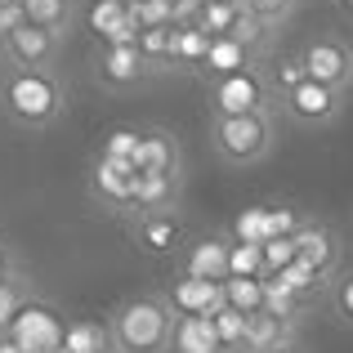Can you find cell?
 Here are the masks:
<instances>
[{
	"instance_id": "29",
	"label": "cell",
	"mask_w": 353,
	"mask_h": 353,
	"mask_svg": "<svg viewBox=\"0 0 353 353\" xmlns=\"http://www.w3.org/2000/svg\"><path fill=\"white\" fill-rule=\"evenodd\" d=\"M215 331H219V340H224V353H246V313L219 309L215 313Z\"/></svg>"
},
{
	"instance_id": "7",
	"label": "cell",
	"mask_w": 353,
	"mask_h": 353,
	"mask_svg": "<svg viewBox=\"0 0 353 353\" xmlns=\"http://www.w3.org/2000/svg\"><path fill=\"white\" fill-rule=\"evenodd\" d=\"M59 54H63V36L32 23H23L14 36L0 41V63L5 68H54Z\"/></svg>"
},
{
	"instance_id": "8",
	"label": "cell",
	"mask_w": 353,
	"mask_h": 353,
	"mask_svg": "<svg viewBox=\"0 0 353 353\" xmlns=\"http://www.w3.org/2000/svg\"><path fill=\"white\" fill-rule=\"evenodd\" d=\"M63 331H68V327H63V322L54 318L50 309H41V304L27 300L23 309H18V318L9 322L5 336L18 340L27 353H59V349H63Z\"/></svg>"
},
{
	"instance_id": "40",
	"label": "cell",
	"mask_w": 353,
	"mask_h": 353,
	"mask_svg": "<svg viewBox=\"0 0 353 353\" xmlns=\"http://www.w3.org/2000/svg\"><path fill=\"white\" fill-rule=\"evenodd\" d=\"M345 5H353V0H345Z\"/></svg>"
},
{
	"instance_id": "19",
	"label": "cell",
	"mask_w": 353,
	"mask_h": 353,
	"mask_svg": "<svg viewBox=\"0 0 353 353\" xmlns=\"http://www.w3.org/2000/svg\"><path fill=\"white\" fill-rule=\"evenodd\" d=\"M32 27H45V32H72V18H77V0H18Z\"/></svg>"
},
{
	"instance_id": "39",
	"label": "cell",
	"mask_w": 353,
	"mask_h": 353,
	"mask_svg": "<svg viewBox=\"0 0 353 353\" xmlns=\"http://www.w3.org/2000/svg\"><path fill=\"white\" fill-rule=\"evenodd\" d=\"M0 77H5V68H0Z\"/></svg>"
},
{
	"instance_id": "38",
	"label": "cell",
	"mask_w": 353,
	"mask_h": 353,
	"mask_svg": "<svg viewBox=\"0 0 353 353\" xmlns=\"http://www.w3.org/2000/svg\"><path fill=\"white\" fill-rule=\"evenodd\" d=\"M268 353H300V345L291 340V345H277V349H268Z\"/></svg>"
},
{
	"instance_id": "9",
	"label": "cell",
	"mask_w": 353,
	"mask_h": 353,
	"mask_svg": "<svg viewBox=\"0 0 353 353\" xmlns=\"http://www.w3.org/2000/svg\"><path fill=\"white\" fill-rule=\"evenodd\" d=\"M94 77L108 90H134L139 81L152 77V63L143 59L139 45H103L94 59Z\"/></svg>"
},
{
	"instance_id": "13",
	"label": "cell",
	"mask_w": 353,
	"mask_h": 353,
	"mask_svg": "<svg viewBox=\"0 0 353 353\" xmlns=\"http://www.w3.org/2000/svg\"><path fill=\"white\" fill-rule=\"evenodd\" d=\"M165 300L179 318H215L219 309H228L224 282H197V277H179Z\"/></svg>"
},
{
	"instance_id": "14",
	"label": "cell",
	"mask_w": 353,
	"mask_h": 353,
	"mask_svg": "<svg viewBox=\"0 0 353 353\" xmlns=\"http://www.w3.org/2000/svg\"><path fill=\"white\" fill-rule=\"evenodd\" d=\"M228 237H201L183 250V277H197V282H224L228 277Z\"/></svg>"
},
{
	"instance_id": "34",
	"label": "cell",
	"mask_w": 353,
	"mask_h": 353,
	"mask_svg": "<svg viewBox=\"0 0 353 353\" xmlns=\"http://www.w3.org/2000/svg\"><path fill=\"white\" fill-rule=\"evenodd\" d=\"M264 215H268V237H295L304 224L291 206H264Z\"/></svg>"
},
{
	"instance_id": "10",
	"label": "cell",
	"mask_w": 353,
	"mask_h": 353,
	"mask_svg": "<svg viewBox=\"0 0 353 353\" xmlns=\"http://www.w3.org/2000/svg\"><path fill=\"white\" fill-rule=\"evenodd\" d=\"M295 255L304 259L309 268H318L322 277H336L340 273V259H345V246H340V233L327 224H313V219H304L300 233H295Z\"/></svg>"
},
{
	"instance_id": "24",
	"label": "cell",
	"mask_w": 353,
	"mask_h": 353,
	"mask_svg": "<svg viewBox=\"0 0 353 353\" xmlns=\"http://www.w3.org/2000/svg\"><path fill=\"white\" fill-rule=\"evenodd\" d=\"M228 309L237 313H259L264 309V277H224Z\"/></svg>"
},
{
	"instance_id": "32",
	"label": "cell",
	"mask_w": 353,
	"mask_h": 353,
	"mask_svg": "<svg viewBox=\"0 0 353 353\" xmlns=\"http://www.w3.org/2000/svg\"><path fill=\"white\" fill-rule=\"evenodd\" d=\"M295 237H268L264 241V277H273V273H282L286 264H295Z\"/></svg>"
},
{
	"instance_id": "30",
	"label": "cell",
	"mask_w": 353,
	"mask_h": 353,
	"mask_svg": "<svg viewBox=\"0 0 353 353\" xmlns=\"http://www.w3.org/2000/svg\"><path fill=\"white\" fill-rule=\"evenodd\" d=\"M125 18H130V5H125V0H103V5L90 9V27H94V32L103 36V41L117 32L121 23H125Z\"/></svg>"
},
{
	"instance_id": "20",
	"label": "cell",
	"mask_w": 353,
	"mask_h": 353,
	"mask_svg": "<svg viewBox=\"0 0 353 353\" xmlns=\"http://www.w3.org/2000/svg\"><path fill=\"white\" fill-rule=\"evenodd\" d=\"M134 237L143 241L152 255H165V250H174L183 241V228H179V219H174V215H139Z\"/></svg>"
},
{
	"instance_id": "35",
	"label": "cell",
	"mask_w": 353,
	"mask_h": 353,
	"mask_svg": "<svg viewBox=\"0 0 353 353\" xmlns=\"http://www.w3.org/2000/svg\"><path fill=\"white\" fill-rule=\"evenodd\" d=\"M300 81H309V72H304L300 54H295V59H282V63H277V72H273V85H277V94H286V90H295Z\"/></svg>"
},
{
	"instance_id": "3",
	"label": "cell",
	"mask_w": 353,
	"mask_h": 353,
	"mask_svg": "<svg viewBox=\"0 0 353 353\" xmlns=\"http://www.w3.org/2000/svg\"><path fill=\"white\" fill-rule=\"evenodd\" d=\"M277 143V117L273 112H246V117H210V152L224 165H259Z\"/></svg>"
},
{
	"instance_id": "11",
	"label": "cell",
	"mask_w": 353,
	"mask_h": 353,
	"mask_svg": "<svg viewBox=\"0 0 353 353\" xmlns=\"http://www.w3.org/2000/svg\"><path fill=\"white\" fill-rule=\"evenodd\" d=\"M94 197L103 201L108 210H134V188H139V170L130 161H117V157H99L94 161V179H90Z\"/></svg>"
},
{
	"instance_id": "36",
	"label": "cell",
	"mask_w": 353,
	"mask_h": 353,
	"mask_svg": "<svg viewBox=\"0 0 353 353\" xmlns=\"http://www.w3.org/2000/svg\"><path fill=\"white\" fill-rule=\"evenodd\" d=\"M9 286H23V273H18V259L14 250L0 241V291H9Z\"/></svg>"
},
{
	"instance_id": "27",
	"label": "cell",
	"mask_w": 353,
	"mask_h": 353,
	"mask_svg": "<svg viewBox=\"0 0 353 353\" xmlns=\"http://www.w3.org/2000/svg\"><path fill=\"white\" fill-rule=\"evenodd\" d=\"M228 277H264V246L233 241L228 246Z\"/></svg>"
},
{
	"instance_id": "37",
	"label": "cell",
	"mask_w": 353,
	"mask_h": 353,
	"mask_svg": "<svg viewBox=\"0 0 353 353\" xmlns=\"http://www.w3.org/2000/svg\"><path fill=\"white\" fill-rule=\"evenodd\" d=\"M23 23H27L23 5H18V0H5V5H0V41H5V36H14Z\"/></svg>"
},
{
	"instance_id": "41",
	"label": "cell",
	"mask_w": 353,
	"mask_h": 353,
	"mask_svg": "<svg viewBox=\"0 0 353 353\" xmlns=\"http://www.w3.org/2000/svg\"><path fill=\"white\" fill-rule=\"evenodd\" d=\"M0 5H5V0H0Z\"/></svg>"
},
{
	"instance_id": "6",
	"label": "cell",
	"mask_w": 353,
	"mask_h": 353,
	"mask_svg": "<svg viewBox=\"0 0 353 353\" xmlns=\"http://www.w3.org/2000/svg\"><path fill=\"white\" fill-rule=\"evenodd\" d=\"M282 112L304 130H322L345 112V94L331 85H318V81H300L295 90L282 94Z\"/></svg>"
},
{
	"instance_id": "16",
	"label": "cell",
	"mask_w": 353,
	"mask_h": 353,
	"mask_svg": "<svg viewBox=\"0 0 353 353\" xmlns=\"http://www.w3.org/2000/svg\"><path fill=\"white\" fill-rule=\"evenodd\" d=\"M183 174H139L134 188V210L139 215H170L174 201H179Z\"/></svg>"
},
{
	"instance_id": "21",
	"label": "cell",
	"mask_w": 353,
	"mask_h": 353,
	"mask_svg": "<svg viewBox=\"0 0 353 353\" xmlns=\"http://www.w3.org/2000/svg\"><path fill=\"white\" fill-rule=\"evenodd\" d=\"M174 32H179L174 23L143 27V32H139V50H143V59H148V63H152V72L179 68V63H174Z\"/></svg>"
},
{
	"instance_id": "26",
	"label": "cell",
	"mask_w": 353,
	"mask_h": 353,
	"mask_svg": "<svg viewBox=\"0 0 353 353\" xmlns=\"http://www.w3.org/2000/svg\"><path fill=\"white\" fill-rule=\"evenodd\" d=\"M304 0H241V9L246 14H255L259 23L268 27V32H277V27H286L295 18V9H300Z\"/></svg>"
},
{
	"instance_id": "12",
	"label": "cell",
	"mask_w": 353,
	"mask_h": 353,
	"mask_svg": "<svg viewBox=\"0 0 353 353\" xmlns=\"http://www.w3.org/2000/svg\"><path fill=\"white\" fill-rule=\"evenodd\" d=\"M139 174H183L179 170V143H174L170 130L152 125V130H139V143H134V157H130Z\"/></svg>"
},
{
	"instance_id": "17",
	"label": "cell",
	"mask_w": 353,
	"mask_h": 353,
	"mask_svg": "<svg viewBox=\"0 0 353 353\" xmlns=\"http://www.w3.org/2000/svg\"><path fill=\"white\" fill-rule=\"evenodd\" d=\"M295 340V322L273 318V313H246V353H268L277 345H291Z\"/></svg>"
},
{
	"instance_id": "23",
	"label": "cell",
	"mask_w": 353,
	"mask_h": 353,
	"mask_svg": "<svg viewBox=\"0 0 353 353\" xmlns=\"http://www.w3.org/2000/svg\"><path fill=\"white\" fill-rule=\"evenodd\" d=\"M273 277H277V282H282V286H286V291H295V295H300V300H304V304H309V300H313V295H318V291H322V286H331V282H327V277H322V273H318V268H309V264H304V259H295V264H286V268H282V273H273Z\"/></svg>"
},
{
	"instance_id": "31",
	"label": "cell",
	"mask_w": 353,
	"mask_h": 353,
	"mask_svg": "<svg viewBox=\"0 0 353 353\" xmlns=\"http://www.w3.org/2000/svg\"><path fill=\"white\" fill-rule=\"evenodd\" d=\"M233 241H255V246H264V241H268V215H264V206L241 210L237 224H233Z\"/></svg>"
},
{
	"instance_id": "4",
	"label": "cell",
	"mask_w": 353,
	"mask_h": 353,
	"mask_svg": "<svg viewBox=\"0 0 353 353\" xmlns=\"http://www.w3.org/2000/svg\"><path fill=\"white\" fill-rule=\"evenodd\" d=\"M210 117H246V112H273V85L255 68H237L215 77L210 85Z\"/></svg>"
},
{
	"instance_id": "22",
	"label": "cell",
	"mask_w": 353,
	"mask_h": 353,
	"mask_svg": "<svg viewBox=\"0 0 353 353\" xmlns=\"http://www.w3.org/2000/svg\"><path fill=\"white\" fill-rule=\"evenodd\" d=\"M210 36L201 32V27H192V23H183L179 32H174V63L179 68H206V59H210Z\"/></svg>"
},
{
	"instance_id": "33",
	"label": "cell",
	"mask_w": 353,
	"mask_h": 353,
	"mask_svg": "<svg viewBox=\"0 0 353 353\" xmlns=\"http://www.w3.org/2000/svg\"><path fill=\"white\" fill-rule=\"evenodd\" d=\"M134 143H139V130L117 125V130H108L103 152H99V157H117V161H130V157H134Z\"/></svg>"
},
{
	"instance_id": "15",
	"label": "cell",
	"mask_w": 353,
	"mask_h": 353,
	"mask_svg": "<svg viewBox=\"0 0 353 353\" xmlns=\"http://www.w3.org/2000/svg\"><path fill=\"white\" fill-rule=\"evenodd\" d=\"M165 353H224L215 318H179L174 313V331H170V349Z\"/></svg>"
},
{
	"instance_id": "5",
	"label": "cell",
	"mask_w": 353,
	"mask_h": 353,
	"mask_svg": "<svg viewBox=\"0 0 353 353\" xmlns=\"http://www.w3.org/2000/svg\"><path fill=\"white\" fill-rule=\"evenodd\" d=\"M300 63H304V72H309V81H318V85H331V90H340V94L353 90V45L345 36L322 32V36H313V41H304Z\"/></svg>"
},
{
	"instance_id": "28",
	"label": "cell",
	"mask_w": 353,
	"mask_h": 353,
	"mask_svg": "<svg viewBox=\"0 0 353 353\" xmlns=\"http://www.w3.org/2000/svg\"><path fill=\"white\" fill-rule=\"evenodd\" d=\"M327 309L340 327H353V273H336L327 286Z\"/></svg>"
},
{
	"instance_id": "18",
	"label": "cell",
	"mask_w": 353,
	"mask_h": 353,
	"mask_svg": "<svg viewBox=\"0 0 353 353\" xmlns=\"http://www.w3.org/2000/svg\"><path fill=\"white\" fill-rule=\"evenodd\" d=\"M59 353H117V345H112V331H108V322L81 318V322H68Z\"/></svg>"
},
{
	"instance_id": "2",
	"label": "cell",
	"mask_w": 353,
	"mask_h": 353,
	"mask_svg": "<svg viewBox=\"0 0 353 353\" xmlns=\"http://www.w3.org/2000/svg\"><path fill=\"white\" fill-rule=\"evenodd\" d=\"M108 331H112L117 353H165L174 331V309L157 291L130 295L108 313Z\"/></svg>"
},
{
	"instance_id": "1",
	"label": "cell",
	"mask_w": 353,
	"mask_h": 353,
	"mask_svg": "<svg viewBox=\"0 0 353 353\" xmlns=\"http://www.w3.org/2000/svg\"><path fill=\"white\" fill-rule=\"evenodd\" d=\"M0 112L23 130H50L68 112V90L54 77V68H5Z\"/></svg>"
},
{
	"instance_id": "25",
	"label": "cell",
	"mask_w": 353,
	"mask_h": 353,
	"mask_svg": "<svg viewBox=\"0 0 353 353\" xmlns=\"http://www.w3.org/2000/svg\"><path fill=\"white\" fill-rule=\"evenodd\" d=\"M304 309H309V304H304L295 291H286L277 277H264V313H273V318H286V322H300Z\"/></svg>"
}]
</instances>
